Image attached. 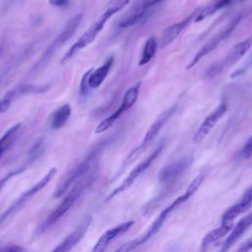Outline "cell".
<instances>
[{
  "mask_svg": "<svg viewBox=\"0 0 252 252\" xmlns=\"http://www.w3.org/2000/svg\"><path fill=\"white\" fill-rule=\"evenodd\" d=\"M206 172H200L192 181L191 183L188 185V187L185 189L184 193L179 195L176 199H174V201H172L166 208H164L159 214L158 216L155 219V220L151 223V225L148 227V229L141 234L140 236H138L137 238L130 240L124 244H122L120 247H118L116 250H114L113 252H131L133 250H135L136 248L140 247L141 245L145 244L147 241H149L154 235H156L160 228L162 227L163 223L165 222V220H167V218L178 208L180 207L182 204H184L187 200H189L200 188V186L202 185L203 181L206 178Z\"/></svg>",
  "mask_w": 252,
  "mask_h": 252,
  "instance_id": "1",
  "label": "cell"
},
{
  "mask_svg": "<svg viewBox=\"0 0 252 252\" xmlns=\"http://www.w3.org/2000/svg\"><path fill=\"white\" fill-rule=\"evenodd\" d=\"M130 0H115L113 4H110L109 7L102 13V15L97 19L76 41L73 43L64 56L61 59V63H65L69 61L74 55H76L80 50L86 48L88 45L94 42V40L97 37L100 32L103 30L106 22L117 12L121 11Z\"/></svg>",
  "mask_w": 252,
  "mask_h": 252,
  "instance_id": "2",
  "label": "cell"
},
{
  "mask_svg": "<svg viewBox=\"0 0 252 252\" xmlns=\"http://www.w3.org/2000/svg\"><path fill=\"white\" fill-rule=\"evenodd\" d=\"M175 109H176V104L170 106L169 108H167L166 110H164L162 113L159 114V116H158V117L154 121V123L149 127L147 133H146L145 136H144V139H143L142 143H141L138 147L134 148V149L128 154V156L126 157L125 160L123 161V164L121 165L120 169L117 171V174H116L115 176H113V178L111 179L112 182H113V180L117 179V178L120 176V174H121L132 162H134V161L137 159V158H138L141 154H143V153L152 145V143L155 141V139H156L157 136L158 135V133H159V131L161 130V128H162V127L164 126V124L168 121V119L172 116V114L174 113Z\"/></svg>",
  "mask_w": 252,
  "mask_h": 252,
  "instance_id": "3",
  "label": "cell"
},
{
  "mask_svg": "<svg viewBox=\"0 0 252 252\" xmlns=\"http://www.w3.org/2000/svg\"><path fill=\"white\" fill-rule=\"evenodd\" d=\"M94 177L93 175H90L88 177H84L83 179L79 180L72 187V189H70V191L64 196L63 200L56 207V209L52 213H50V215L37 227V233H41L45 231L51 225L56 223L73 207V205L78 201V199L81 197L83 192L94 181Z\"/></svg>",
  "mask_w": 252,
  "mask_h": 252,
  "instance_id": "4",
  "label": "cell"
},
{
  "mask_svg": "<svg viewBox=\"0 0 252 252\" xmlns=\"http://www.w3.org/2000/svg\"><path fill=\"white\" fill-rule=\"evenodd\" d=\"M83 19V14L79 13L75 16H73L65 25L62 32L57 35V37L51 42V44L48 45V47L45 49V51L42 53V55L39 57L37 62L34 64V66L32 69V72H36L43 68L48 61L52 58L54 53L58 48H60L63 44H65L68 40L72 38L74 33L76 32L79 25L81 24Z\"/></svg>",
  "mask_w": 252,
  "mask_h": 252,
  "instance_id": "5",
  "label": "cell"
},
{
  "mask_svg": "<svg viewBox=\"0 0 252 252\" xmlns=\"http://www.w3.org/2000/svg\"><path fill=\"white\" fill-rule=\"evenodd\" d=\"M57 172V169L55 167L50 168L47 173H45V175L43 177H41L34 185H32L31 188L27 189L25 192H23L10 206L9 208L3 212V214L0 216V225L6 220H8L11 216H13L14 214H16L24 205L25 203L30 200L32 196H34L36 193H38L39 191H41L51 180L52 178L55 176Z\"/></svg>",
  "mask_w": 252,
  "mask_h": 252,
  "instance_id": "6",
  "label": "cell"
},
{
  "mask_svg": "<svg viewBox=\"0 0 252 252\" xmlns=\"http://www.w3.org/2000/svg\"><path fill=\"white\" fill-rule=\"evenodd\" d=\"M251 46H252V33L247 38L236 43L232 47V49L229 51V53L226 56H224L221 60H220L219 62L212 65L208 69L206 76L212 78V77L219 75L220 73H222L226 69L230 68L241 57L244 56V54L251 48Z\"/></svg>",
  "mask_w": 252,
  "mask_h": 252,
  "instance_id": "7",
  "label": "cell"
},
{
  "mask_svg": "<svg viewBox=\"0 0 252 252\" xmlns=\"http://www.w3.org/2000/svg\"><path fill=\"white\" fill-rule=\"evenodd\" d=\"M241 15H237L234 18H232L229 23L226 24L225 27H223L217 34H215L210 40H208L195 54V56L192 58V60L190 61V63L187 64L186 69L189 70L191 68H193L195 65H197V63L206 55H208L209 53H211L214 49L217 48V46L221 43L227 36H229V34L234 31V29L238 26V24L241 21Z\"/></svg>",
  "mask_w": 252,
  "mask_h": 252,
  "instance_id": "8",
  "label": "cell"
},
{
  "mask_svg": "<svg viewBox=\"0 0 252 252\" xmlns=\"http://www.w3.org/2000/svg\"><path fill=\"white\" fill-rule=\"evenodd\" d=\"M96 154L97 152H93L82 162L77 164L72 170L69 171V173L62 179L61 183L56 187L55 192L53 194L54 198H59L63 196L67 192V190L72 188L79 180L84 178L86 173L94 163L96 159Z\"/></svg>",
  "mask_w": 252,
  "mask_h": 252,
  "instance_id": "9",
  "label": "cell"
},
{
  "mask_svg": "<svg viewBox=\"0 0 252 252\" xmlns=\"http://www.w3.org/2000/svg\"><path fill=\"white\" fill-rule=\"evenodd\" d=\"M163 149V142H161L143 161H141L140 163H138L131 171L130 173L127 175V177L116 187L114 188L111 193L107 196V198L105 199V202L110 201L111 199H113L115 196H117L118 194L124 192L125 190H127L128 188H130L133 183L135 182V180L146 170L148 169L151 164L156 160V158L160 155L161 151Z\"/></svg>",
  "mask_w": 252,
  "mask_h": 252,
  "instance_id": "10",
  "label": "cell"
},
{
  "mask_svg": "<svg viewBox=\"0 0 252 252\" xmlns=\"http://www.w3.org/2000/svg\"><path fill=\"white\" fill-rule=\"evenodd\" d=\"M163 0H136L130 10L119 20L118 26L127 29L135 26L147 17L151 9Z\"/></svg>",
  "mask_w": 252,
  "mask_h": 252,
  "instance_id": "11",
  "label": "cell"
},
{
  "mask_svg": "<svg viewBox=\"0 0 252 252\" xmlns=\"http://www.w3.org/2000/svg\"><path fill=\"white\" fill-rule=\"evenodd\" d=\"M227 110V104L226 102H221L213 112H211L201 123L195 134L193 135L192 141L194 144L201 143L214 129V127L217 125L219 120L225 114Z\"/></svg>",
  "mask_w": 252,
  "mask_h": 252,
  "instance_id": "12",
  "label": "cell"
},
{
  "mask_svg": "<svg viewBox=\"0 0 252 252\" xmlns=\"http://www.w3.org/2000/svg\"><path fill=\"white\" fill-rule=\"evenodd\" d=\"M252 207V185L249 186L240 199L231 205L228 209H226L223 214L221 215L220 220L221 223L232 222V220L237 218L238 216L242 215L243 213L247 212Z\"/></svg>",
  "mask_w": 252,
  "mask_h": 252,
  "instance_id": "13",
  "label": "cell"
},
{
  "mask_svg": "<svg viewBox=\"0 0 252 252\" xmlns=\"http://www.w3.org/2000/svg\"><path fill=\"white\" fill-rule=\"evenodd\" d=\"M191 162H192L191 158L184 157L178 160L168 163L159 171V174H158L159 181L165 184L174 182L190 166Z\"/></svg>",
  "mask_w": 252,
  "mask_h": 252,
  "instance_id": "14",
  "label": "cell"
},
{
  "mask_svg": "<svg viewBox=\"0 0 252 252\" xmlns=\"http://www.w3.org/2000/svg\"><path fill=\"white\" fill-rule=\"evenodd\" d=\"M91 222H92V218L91 217L86 218L81 222V224L75 230H73L70 234H68L51 252H69L84 238Z\"/></svg>",
  "mask_w": 252,
  "mask_h": 252,
  "instance_id": "15",
  "label": "cell"
},
{
  "mask_svg": "<svg viewBox=\"0 0 252 252\" xmlns=\"http://www.w3.org/2000/svg\"><path fill=\"white\" fill-rule=\"evenodd\" d=\"M133 224H134V220H128L107 229L102 233V235L96 241L92 252H104L111 241H113L114 239H116L118 236L122 235L126 231H128Z\"/></svg>",
  "mask_w": 252,
  "mask_h": 252,
  "instance_id": "16",
  "label": "cell"
},
{
  "mask_svg": "<svg viewBox=\"0 0 252 252\" xmlns=\"http://www.w3.org/2000/svg\"><path fill=\"white\" fill-rule=\"evenodd\" d=\"M252 225V212L241 218L238 222L231 229L227 238L220 246L218 252H228L230 248L236 243V241L247 231V229Z\"/></svg>",
  "mask_w": 252,
  "mask_h": 252,
  "instance_id": "17",
  "label": "cell"
},
{
  "mask_svg": "<svg viewBox=\"0 0 252 252\" xmlns=\"http://www.w3.org/2000/svg\"><path fill=\"white\" fill-rule=\"evenodd\" d=\"M199 11V8L195 9L188 17H186L184 20L178 22V23H175L173 25H170L169 27L165 28L162 32V34H161V40H160V46L161 47H165L167 45H169L179 34L180 32L188 26L190 25V23L192 21L195 20L196 16H197V13Z\"/></svg>",
  "mask_w": 252,
  "mask_h": 252,
  "instance_id": "18",
  "label": "cell"
},
{
  "mask_svg": "<svg viewBox=\"0 0 252 252\" xmlns=\"http://www.w3.org/2000/svg\"><path fill=\"white\" fill-rule=\"evenodd\" d=\"M113 62L114 58L113 56H110L103 62V64L100 67L91 72L88 79V83L91 89H96L103 83L113 65Z\"/></svg>",
  "mask_w": 252,
  "mask_h": 252,
  "instance_id": "19",
  "label": "cell"
},
{
  "mask_svg": "<svg viewBox=\"0 0 252 252\" xmlns=\"http://www.w3.org/2000/svg\"><path fill=\"white\" fill-rule=\"evenodd\" d=\"M231 229H232V222H226V223H221V225H220L219 227L209 231L201 241V251H205L212 243L225 236L229 231H231Z\"/></svg>",
  "mask_w": 252,
  "mask_h": 252,
  "instance_id": "20",
  "label": "cell"
},
{
  "mask_svg": "<svg viewBox=\"0 0 252 252\" xmlns=\"http://www.w3.org/2000/svg\"><path fill=\"white\" fill-rule=\"evenodd\" d=\"M71 116V106L69 103H65L59 106L51 115L50 127L53 130L61 129L66 125Z\"/></svg>",
  "mask_w": 252,
  "mask_h": 252,
  "instance_id": "21",
  "label": "cell"
},
{
  "mask_svg": "<svg viewBox=\"0 0 252 252\" xmlns=\"http://www.w3.org/2000/svg\"><path fill=\"white\" fill-rule=\"evenodd\" d=\"M231 2V0H219L213 4H210L206 7H199V11L197 13V16L195 18V22H201L205 19H207L208 17L212 16L213 14H215L217 11H219L220 9H222L224 7H226L227 5H229V3Z\"/></svg>",
  "mask_w": 252,
  "mask_h": 252,
  "instance_id": "22",
  "label": "cell"
},
{
  "mask_svg": "<svg viewBox=\"0 0 252 252\" xmlns=\"http://www.w3.org/2000/svg\"><path fill=\"white\" fill-rule=\"evenodd\" d=\"M141 82L136 83L135 85H133L132 87H130L124 94L123 95V99L121 104L119 105V107L125 112L128 109H130L137 101L138 96H139V93H140V89H141Z\"/></svg>",
  "mask_w": 252,
  "mask_h": 252,
  "instance_id": "23",
  "label": "cell"
},
{
  "mask_svg": "<svg viewBox=\"0 0 252 252\" xmlns=\"http://www.w3.org/2000/svg\"><path fill=\"white\" fill-rule=\"evenodd\" d=\"M48 89V85L45 86H34L32 84H20L16 86L14 89L10 90L15 98L23 94H42L46 92Z\"/></svg>",
  "mask_w": 252,
  "mask_h": 252,
  "instance_id": "24",
  "label": "cell"
},
{
  "mask_svg": "<svg viewBox=\"0 0 252 252\" xmlns=\"http://www.w3.org/2000/svg\"><path fill=\"white\" fill-rule=\"evenodd\" d=\"M157 47H158V42L155 36H150L147 41L145 42L143 51H142V55L139 61V66H143L146 65L147 63H149L153 57L155 56L156 52H157Z\"/></svg>",
  "mask_w": 252,
  "mask_h": 252,
  "instance_id": "25",
  "label": "cell"
},
{
  "mask_svg": "<svg viewBox=\"0 0 252 252\" xmlns=\"http://www.w3.org/2000/svg\"><path fill=\"white\" fill-rule=\"evenodd\" d=\"M22 126V123H17L15 125H13L12 127H10L0 138V157L1 155L11 146L13 140L15 139V136L17 134V132L20 130Z\"/></svg>",
  "mask_w": 252,
  "mask_h": 252,
  "instance_id": "26",
  "label": "cell"
},
{
  "mask_svg": "<svg viewBox=\"0 0 252 252\" xmlns=\"http://www.w3.org/2000/svg\"><path fill=\"white\" fill-rule=\"evenodd\" d=\"M124 113V111L118 107L112 114H110L109 116H107L106 118L102 119L95 127V130H94V133L95 134H100V133H103L105 132L106 130H108L109 128H111L113 126V124L116 122V120Z\"/></svg>",
  "mask_w": 252,
  "mask_h": 252,
  "instance_id": "27",
  "label": "cell"
},
{
  "mask_svg": "<svg viewBox=\"0 0 252 252\" xmlns=\"http://www.w3.org/2000/svg\"><path fill=\"white\" fill-rule=\"evenodd\" d=\"M92 71H93V69L88 70L82 77V80H81V83H80V89H79V97H80L81 100L85 99L88 96V94H90L91 90H92L89 86V83H88V79H89V76H90Z\"/></svg>",
  "mask_w": 252,
  "mask_h": 252,
  "instance_id": "28",
  "label": "cell"
},
{
  "mask_svg": "<svg viewBox=\"0 0 252 252\" xmlns=\"http://www.w3.org/2000/svg\"><path fill=\"white\" fill-rule=\"evenodd\" d=\"M14 99H15V97L13 96L11 92L10 91L7 92L6 94L0 99V113L6 112Z\"/></svg>",
  "mask_w": 252,
  "mask_h": 252,
  "instance_id": "29",
  "label": "cell"
},
{
  "mask_svg": "<svg viewBox=\"0 0 252 252\" xmlns=\"http://www.w3.org/2000/svg\"><path fill=\"white\" fill-rule=\"evenodd\" d=\"M42 149H43V143H42V140H38L34 145L33 147L31 149L30 153H29V158L31 160H33L34 158H36V157H38L40 155V153L42 152Z\"/></svg>",
  "mask_w": 252,
  "mask_h": 252,
  "instance_id": "30",
  "label": "cell"
},
{
  "mask_svg": "<svg viewBox=\"0 0 252 252\" xmlns=\"http://www.w3.org/2000/svg\"><path fill=\"white\" fill-rule=\"evenodd\" d=\"M252 156V136L244 144L243 148L240 151V157L242 158H248Z\"/></svg>",
  "mask_w": 252,
  "mask_h": 252,
  "instance_id": "31",
  "label": "cell"
},
{
  "mask_svg": "<svg viewBox=\"0 0 252 252\" xmlns=\"http://www.w3.org/2000/svg\"><path fill=\"white\" fill-rule=\"evenodd\" d=\"M24 170V168L22 167V168H18V169H16V170H13V171H11V172H9L8 174H6L3 178H1L0 179V192H1V190L3 189V187H4V185L12 178V177H14V176H16V175H18L19 173H21L22 171Z\"/></svg>",
  "mask_w": 252,
  "mask_h": 252,
  "instance_id": "32",
  "label": "cell"
},
{
  "mask_svg": "<svg viewBox=\"0 0 252 252\" xmlns=\"http://www.w3.org/2000/svg\"><path fill=\"white\" fill-rule=\"evenodd\" d=\"M0 252H22V247L17 244H7L6 246H0Z\"/></svg>",
  "mask_w": 252,
  "mask_h": 252,
  "instance_id": "33",
  "label": "cell"
},
{
  "mask_svg": "<svg viewBox=\"0 0 252 252\" xmlns=\"http://www.w3.org/2000/svg\"><path fill=\"white\" fill-rule=\"evenodd\" d=\"M250 250H252V235L240 245L237 252H249Z\"/></svg>",
  "mask_w": 252,
  "mask_h": 252,
  "instance_id": "34",
  "label": "cell"
},
{
  "mask_svg": "<svg viewBox=\"0 0 252 252\" xmlns=\"http://www.w3.org/2000/svg\"><path fill=\"white\" fill-rule=\"evenodd\" d=\"M48 3L51 6H54L57 8H65L69 5L70 0H48Z\"/></svg>",
  "mask_w": 252,
  "mask_h": 252,
  "instance_id": "35",
  "label": "cell"
},
{
  "mask_svg": "<svg viewBox=\"0 0 252 252\" xmlns=\"http://www.w3.org/2000/svg\"><path fill=\"white\" fill-rule=\"evenodd\" d=\"M1 52H2V48L0 47V55H1Z\"/></svg>",
  "mask_w": 252,
  "mask_h": 252,
  "instance_id": "36",
  "label": "cell"
}]
</instances>
